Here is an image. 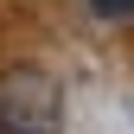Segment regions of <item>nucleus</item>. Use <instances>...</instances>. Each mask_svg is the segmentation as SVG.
<instances>
[{"mask_svg":"<svg viewBox=\"0 0 134 134\" xmlns=\"http://www.w3.org/2000/svg\"><path fill=\"white\" fill-rule=\"evenodd\" d=\"M64 128V90L38 64L0 70V134H58Z\"/></svg>","mask_w":134,"mask_h":134,"instance_id":"nucleus-1","label":"nucleus"},{"mask_svg":"<svg viewBox=\"0 0 134 134\" xmlns=\"http://www.w3.org/2000/svg\"><path fill=\"white\" fill-rule=\"evenodd\" d=\"M90 7H96V13H109V19H128V13H134V0H90Z\"/></svg>","mask_w":134,"mask_h":134,"instance_id":"nucleus-2","label":"nucleus"}]
</instances>
